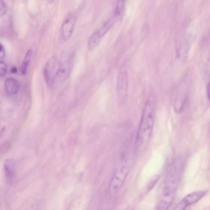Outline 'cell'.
Segmentation results:
<instances>
[{
    "instance_id": "3",
    "label": "cell",
    "mask_w": 210,
    "mask_h": 210,
    "mask_svg": "<svg viewBox=\"0 0 210 210\" xmlns=\"http://www.w3.org/2000/svg\"><path fill=\"white\" fill-rule=\"evenodd\" d=\"M119 165L116 168L110 181L109 190L111 193H116L123 185L129 173V167L127 162V157L124 154Z\"/></svg>"
},
{
    "instance_id": "1",
    "label": "cell",
    "mask_w": 210,
    "mask_h": 210,
    "mask_svg": "<svg viewBox=\"0 0 210 210\" xmlns=\"http://www.w3.org/2000/svg\"><path fill=\"white\" fill-rule=\"evenodd\" d=\"M155 119L154 105L150 100L146 102L136 137V146L142 150L147 145L152 132Z\"/></svg>"
},
{
    "instance_id": "8",
    "label": "cell",
    "mask_w": 210,
    "mask_h": 210,
    "mask_svg": "<svg viewBox=\"0 0 210 210\" xmlns=\"http://www.w3.org/2000/svg\"><path fill=\"white\" fill-rule=\"evenodd\" d=\"M4 170L8 183L11 184L15 178L16 169L15 163L13 160H6L4 162Z\"/></svg>"
},
{
    "instance_id": "13",
    "label": "cell",
    "mask_w": 210,
    "mask_h": 210,
    "mask_svg": "<svg viewBox=\"0 0 210 210\" xmlns=\"http://www.w3.org/2000/svg\"><path fill=\"white\" fill-rule=\"evenodd\" d=\"M125 5V0H119L118 1L115 10V17H118L122 15L124 10Z\"/></svg>"
},
{
    "instance_id": "21",
    "label": "cell",
    "mask_w": 210,
    "mask_h": 210,
    "mask_svg": "<svg viewBox=\"0 0 210 210\" xmlns=\"http://www.w3.org/2000/svg\"><path fill=\"white\" fill-rule=\"evenodd\" d=\"M55 1V0H48V2L49 3H53Z\"/></svg>"
},
{
    "instance_id": "17",
    "label": "cell",
    "mask_w": 210,
    "mask_h": 210,
    "mask_svg": "<svg viewBox=\"0 0 210 210\" xmlns=\"http://www.w3.org/2000/svg\"><path fill=\"white\" fill-rule=\"evenodd\" d=\"M5 55V49H4V47L2 45V44H1V46H0V59L1 60L4 58Z\"/></svg>"
},
{
    "instance_id": "7",
    "label": "cell",
    "mask_w": 210,
    "mask_h": 210,
    "mask_svg": "<svg viewBox=\"0 0 210 210\" xmlns=\"http://www.w3.org/2000/svg\"><path fill=\"white\" fill-rule=\"evenodd\" d=\"M76 17L75 15L70 16L64 22L61 29V37L64 41H67L71 38L75 26Z\"/></svg>"
},
{
    "instance_id": "12",
    "label": "cell",
    "mask_w": 210,
    "mask_h": 210,
    "mask_svg": "<svg viewBox=\"0 0 210 210\" xmlns=\"http://www.w3.org/2000/svg\"><path fill=\"white\" fill-rule=\"evenodd\" d=\"M32 53V50H28L22 62L21 71H22V74L23 75H25L27 73Z\"/></svg>"
},
{
    "instance_id": "19",
    "label": "cell",
    "mask_w": 210,
    "mask_h": 210,
    "mask_svg": "<svg viewBox=\"0 0 210 210\" xmlns=\"http://www.w3.org/2000/svg\"><path fill=\"white\" fill-rule=\"evenodd\" d=\"M207 94L208 98L210 102V82L208 83L207 86Z\"/></svg>"
},
{
    "instance_id": "15",
    "label": "cell",
    "mask_w": 210,
    "mask_h": 210,
    "mask_svg": "<svg viewBox=\"0 0 210 210\" xmlns=\"http://www.w3.org/2000/svg\"><path fill=\"white\" fill-rule=\"evenodd\" d=\"M1 72H0V76L1 77H3L6 74L8 71V67L6 64L4 62L1 61Z\"/></svg>"
},
{
    "instance_id": "4",
    "label": "cell",
    "mask_w": 210,
    "mask_h": 210,
    "mask_svg": "<svg viewBox=\"0 0 210 210\" xmlns=\"http://www.w3.org/2000/svg\"><path fill=\"white\" fill-rule=\"evenodd\" d=\"M128 77L126 69H122L118 73L117 78V94L119 103L124 104L128 96Z\"/></svg>"
},
{
    "instance_id": "16",
    "label": "cell",
    "mask_w": 210,
    "mask_h": 210,
    "mask_svg": "<svg viewBox=\"0 0 210 210\" xmlns=\"http://www.w3.org/2000/svg\"><path fill=\"white\" fill-rule=\"evenodd\" d=\"M158 179H159V176H156V177H154L152 180L151 181L150 183L148 185V191L150 190L154 186L155 184H156V183L158 181Z\"/></svg>"
},
{
    "instance_id": "10",
    "label": "cell",
    "mask_w": 210,
    "mask_h": 210,
    "mask_svg": "<svg viewBox=\"0 0 210 210\" xmlns=\"http://www.w3.org/2000/svg\"><path fill=\"white\" fill-rule=\"evenodd\" d=\"M105 35V33L100 29L94 33L88 41V46L89 49L92 50L97 47Z\"/></svg>"
},
{
    "instance_id": "6",
    "label": "cell",
    "mask_w": 210,
    "mask_h": 210,
    "mask_svg": "<svg viewBox=\"0 0 210 210\" xmlns=\"http://www.w3.org/2000/svg\"><path fill=\"white\" fill-rule=\"evenodd\" d=\"M207 191L205 190L196 191L190 193L180 201L175 206V210H184L189 206L197 202L206 194Z\"/></svg>"
},
{
    "instance_id": "18",
    "label": "cell",
    "mask_w": 210,
    "mask_h": 210,
    "mask_svg": "<svg viewBox=\"0 0 210 210\" xmlns=\"http://www.w3.org/2000/svg\"><path fill=\"white\" fill-rule=\"evenodd\" d=\"M9 144L7 142L3 144V146H2V147H1V153L3 152V153L4 154L5 152L7 151L8 148L9 147Z\"/></svg>"
},
{
    "instance_id": "2",
    "label": "cell",
    "mask_w": 210,
    "mask_h": 210,
    "mask_svg": "<svg viewBox=\"0 0 210 210\" xmlns=\"http://www.w3.org/2000/svg\"><path fill=\"white\" fill-rule=\"evenodd\" d=\"M176 165H174L165 180L162 193L156 210H167L170 206L174 196L178 181V171Z\"/></svg>"
},
{
    "instance_id": "20",
    "label": "cell",
    "mask_w": 210,
    "mask_h": 210,
    "mask_svg": "<svg viewBox=\"0 0 210 210\" xmlns=\"http://www.w3.org/2000/svg\"><path fill=\"white\" fill-rule=\"evenodd\" d=\"M10 71L12 74L16 73L17 71V68L14 67H12V68H11Z\"/></svg>"
},
{
    "instance_id": "5",
    "label": "cell",
    "mask_w": 210,
    "mask_h": 210,
    "mask_svg": "<svg viewBox=\"0 0 210 210\" xmlns=\"http://www.w3.org/2000/svg\"><path fill=\"white\" fill-rule=\"evenodd\" d=\"M61 66L59 60L55 57H52L48 60L44 69L43 73L46 82L49 86L52 85L55 82Z\"/></svg>"
},
{
    "instance_id": "14",
    "label": "cell",
    "mask_w": 210,
    "mask_h": 210,
    "mask_svg": "<svg viewBox=\"0 0 210 210\" xmlns=\"http://www.w3.org/2000/svg\"><path fill=\"white\" fill-rule=\"evenodd\" d=\"M1 10H0V15L1 16H3L6 14L7 12L8 7L6 3L3 0H1Z\"/></svg>"
},
{
    "instance_id": "11",
    "label": "cell",
    "mask_w": 210,
    "mask_h": 210,
    "mask_svg": "<svg viewBox=\"0 0 210 210\" xmlns=\"http://www.w3.org/2000/svg\"><path fill=\"white\" fill-rule=\"evenodd\" d=\"M70 68L69 66L68 65H61L56 77L55 82L56 81L60 82L66 80L70 73H69L70 70Z\"/></svg>"
},
{
    "instance_id": "9",
    "label": "cell",
    "mask_w": 210,
    "mask_h": 210,
    "mask_svg": "<svg viewBox=\"0 0 210 210\" xmlns=\"http://www.w3.org/2000/svg\"><path fill=\"white\" fill-rule=\"evenodd\" d=\"M5 90L7 94L13 95L17 94L19 90L18 82L13 78L6 79L4 82Z\"/></svg>"
}]
</instances>
